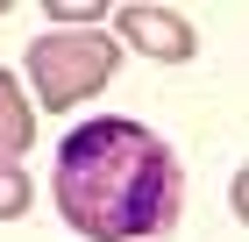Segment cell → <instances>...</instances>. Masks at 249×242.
Listing matches in <instances>:
<instances>
[{
	"label": "cell",
	"instance_id": "cell-1",
	"mask_svg": "<svg viewBox=\"0 0 249 242\" xmlns=\"http://www.w3.org/2000/svg\"><path fill=\"white\" fill-rule=\"evenodd\" d=\"M50 192L71 235L86 242H150L178 221V157L164 135H150L128 114H100L78 121L57 143L50 164Z\"/></svg>",
	"mask_w": 249,
	"mask_h": 242
},
{
	"label": "cell",
	"instance_id": "cell-2",
	"mask_svg": "<svg viewBox=\"0 0 249 242\" xmlns=\"http://www.w3.org/2000/svg\"><path fill=\"white\" fill-rule=\"evenodd\" d=\"M121 64V43L100 36V29H57V36L29 43V78H36V107L64 114L78 100H93Z\"/></svg>",
	"mask_w": 249,
	"mask_h": 242
},
{
	"label": "cell",
	"instance_id": "cell-3",
	"mask_svg": "<svg viewBox=\"0 0 249 242\" xmlns=\"http://www.w3.org/2000/svg\"><path fill=\"white\" fill-rule=\"evenodd\" d=\"M114 29H121V43L128 50H142L150 64H185L192 50H199V36H192V21L185 15H171V7H121L114 15Z\"/></svg>",
	"mask_w": 249,
	"mask_h": 242
},
{
	"label": "cell",
	"instance_id": "cell-4",
	"mask_svg": "<svg viewBox=\"0 0 249 242\" xmlns=\"http://www.w3.org/2000/svg\"><path fill=\"white\" fill-rule=\"evenodd\" d=\"M36 143V100L21 93V78L15 72H0V157H15L21 164V149Z\"/></svg>",
	"mask_w": 249,
	"mask_h": 242
},
{
	"label": "cell",
	"instance_id": "cell-5",
	"mask_svg": "<svg viewBox=\"0 0 249 242\" xmlns=\"http://www.w3.org/2000/svg\"><path fill=\"white\" fill-rule=\"evenodd\" d=\"M29 178H21V164L15 157H0V221H15V214H29Z\"/></svg>",
	"mask_w": 249,
	"mask_h": 242
},
{
	"label": "cell",
	"instance_id": "cell-6",
	"mask_svg": "<svg viewBox=\"0 0 249 242\" xmlns=\"http://www.w3.org/2000/svg\"><path fill=\"white\" fill-rule=\"evenodd\" d=\"M50 15H57V21H100V7H78V0H50Z\"/></svg>",
	"mask_w": 249,
	"mask_h": 242
}]
</instances>
